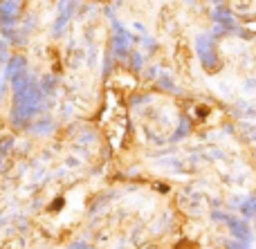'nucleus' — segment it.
<instances>
[{"label":"nucleus","mask_w":256,"mask_h":249,"mask_svg":"<svg viewBox=\"0 0 256 249\" xmlns=\"http://www.w3.org/2000/svg\"><path fill=\"white\" fill-rule=\"evenodd\" d=\"M12 94H14V99H12L9 121L16 128H25L43 110L45 94L40 90V83L32 76L30 70H22L20 74H16L12 79Z\"/></svg>","instance_id":"1"},{"label":"nucleus","mask_w":256,"mask_h":249,"mask_svg":"<svg viewBox=\"0 0 256 249\" xmlns=\"http://www.w3.org/2000/svg\"><path fill=\"white\" fill-rule=\"evenodd\" d=\"M196 47H198L200 63H202L207 70H216L218 63H220V56H218V52H216V43H214V36H209V34L200 36L198 43H196Z\"/></svg>","instance_id":"2"},{"label":"nucleus","mask_w":256,"mask_h":249,"mask_svg":"<svg viewBox=\"0 0 256 249\" xmlns=\"http://www.w3.org/2000/svg\"><path fill=\"white\" fill-rule=\"evenodd\" d=\"M20 20V0H0V27L9 29Z\"/></svg>","instance_id":"3"},{"label":"nucleus","mask_w":256,"mask_h":249,"mask_svg":"<svg viewBox=\"0 0 256 249\" xmlns=\"http://www.w3.org/2000/svg\"><path fill=\"white\" fill-rule=\"evenodd\" d=\"M112 49H115V56H126L128 49H130V34L115 20V38H112Z\"/></svg>","instance_id":"4"},{"label":"nucleus","mask_w":256,"mask_h":249,"mask_svg":"<svg viewBox=\"0 0 256 249\" xmlns=\"http://www.w3.org/2000/svg\"><path fill=\"white\" fill-rule=\"evenodd\" d=\"M22 70H27V61L22 54H14V56H9L7 65H4V76L7 79H14L16 74H20Z\"/></svg>","instance_id":"5"},{"label":"nucleus","mask_w":256,"mask_h":249,"mask_svg":"<svg viewBox=\"0 0 256 249\" xmlns=\"http://www.w3.org/2000/svg\"><path fill=\"white\" fill-rule=\"evenodd\" d=\"M9 148H12V139H2V142H0V162L4 160V155H7V151Z\"/></svg>","instance_id":"6"},{"label":"nucleus","mask_w":256,"mask_h":249,"mask_svg":"<svg viewBox=\"0 0 256 249\" xmlns=\"http://www.w3.org/2000/svg\"><path fill=\"white\" fill-rule=\"evenodd\" d=\"M72 249H92V247H86V245H74Z\"/></svg>","instance_id":"7"},{"label":"nucleus","mask_w":256,"mask_h":249,"mask_svg":"<svg viewBox=\"0 0 256 249\" xmlns=\"http://www.w3.org/2000/svg\"><path fill=\"white\" fill-rule=\"evenodd\" d=\"M63 2H76V0H63Z\"/></svg>","instance_id":"8"},{"label":"nucleus","mask_w":256,"mask_h":249,"mask_svg":"<svg viewBox=\"0 0 256 249\" xmlns=\"http://www.w3.org/2000/svg\"><path fill=\"white\" fill-rule=\"evenodd\" d=\"M0 47H2V43H0Z\"/></svg>","instance_id":"9"}]
</instances>
